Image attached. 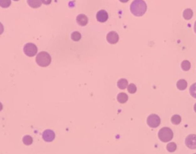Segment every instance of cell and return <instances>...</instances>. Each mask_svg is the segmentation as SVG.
<instances>
[{
    "mask_svg": "<svg viewBox=\"0 0 196 154\" xmlns=\"http://www.w3.org/2000/svg\"><path fill=\"white\" fill-rule=\"evenodd\" d=\"M147 9L146 3L143 0H134L130 5V11L135 16H143Z\"/></svg>",
    "mask_w": 196,
    "mask_h": 154,
    "instance_id": "obj_1",
    "label": "cell"
},
{
    "mask_svg": "<svg viewBox=\"0 0 196 154\" xmlns=\"http://www.w3.org/2000/svg\"><path fill=\"white\" fill-rule=\"evenodd\" d=\"M36 62L41 67H48L51 62V57L46 51H41L36 57Z\"/></svg>",
    "mask_w": 196,
    "mask_h": 154,
    "instance_id": "obj_2",
    "label": "cell"
},
{
    "mask_svg": "<svg viewBox=\"0 0 196 154\" xmlns=\"http://www.w3.org/2000/svg\"><path fill=\"white\" fill-rule=\"evenodd\" d=\"M159 139L163 143H168L173 138V132L169 127H162L158 133Z\"/></svg>",
    "mask_w": 196,
    "mask_h": 154,
    "instance_id": "obj_3",
    "label": "cell"
},
{
    "mask_svg": "<svg viewBox=\"0 0 196 154\" xmlns=\"http://www.w3.org/2000/svg\"><path fill=\"white\" fill-rule=\"evenodd\" d=\"M24 53L28 57H34L38 52V48L33 43H27L23 48Z\"/></svg>",
    "mask_w": 196,
    "mask_h": 154,
    "instance_id": "obj_4",
    "label": "cell"
},
{
    "mask_svg": "<svg viewBox=\"0 0 196 154\" xmlns=\"http://www.w3.org/2000/svg\"><path fill=\"white\" fill-rule=\"evenodd\" d=\"M147 124H148L149 127L152 128H156L160 125L161 123V119L157 114H150V116L147 118Z\"/></svg>",
    "mask_w": 196,
    "mask_h": 154,
    "instance_id": "obj_5",
    "label": "cell"
},
{
    "mask_svg": "<svg viewBox=\"0 0 196 154\" xmlns=\"http://www.w3.org/2000/svg\"><path fill=\"white\" fill-rule=\"evenodd\" d=\"M185 145L188 148L191 150H195L196 149V135L190 134L186 137L185 141Z\"/></svg>",
    "mask_w": 196,
    "mask_h": 154,
    "instance_id": "obj_6",
    "label": "cell"
},
{
    "mask_svg": "<svg viewBox=\"0 0 196 154\" xmlns=\"http://www.w3.org/2000/svg\"><path fill=\"white\" fill-rule=\"evenodd\" d=\"M42 138L45 142H52L55 138V134L51 130H46L43 132Z\"/></svg>",
    "mask_w": 196,
    "mask_h": 154,
    "instance_id": "obj_7",
    "label": "cell"
},
{
    "mask_svg": "<svg viewBox=\"0 0 196 154\" xmlns=\"http://www.w3.org/2000/svg\"><path fill=\"white\" fill-rule=\"evenodd\" d=\"M107 41H108L110 44L114 45L118 42L119 41V35L116 32H110L107 35Z\"/></svg>",
    "mask_w": 196,
    "mask_h": 154,
    "instance_id": "obj_8",
    "label": "cell"
},
{
    "mask_svg": "<svg viewBox=\"0 0 196 154\" xmlns=\"http://www.w3.org/2000/svg\"><path fill=\"white\" fill-rule=\"evenodd\" d=\"M96 17L99 22H105L108 19V13L105 10H100L97 13Z\"/></svg>",
    "mask_w": 196,
    "mask_h": 154,
    "instance_id": "obj_9",
    "label": "cell"
},
{
    "mask_svg": "<svg viewBox=\"0 0 196 154\" xmlns=\"http://www.w3.org/2000/svg\"><path fill=\"white\" fill-rule=\"evenodd\" d=\"M76 20H77V24L81 26H85L88 23V18L84 14H80L77 15Z\"/></svg>",
    "mask_w": 196,
    "mask_h": 154,
    "instance_id": "obj_10",
    "label": "cell"
},
{
    "mask_svg": "<svg viewBox=\"0 0 196 154\" xmlns=\"http://www.w3.org/2000/svg\"><path fill=\"white\" fill-rule=\"evenodd\" d=\"M27 3L31 8H37L41 6V0H27Z\"/></svg>",
    "mask_w": 196,
    "mask_h": 154,
    "instance_id": "obj_11",
    "label": "cell"
},
{
    "mask_svg": "<svg viewBox=\"0 0 196 154\" xmlns=\"http://www.w3.org/2000/svg\"><path fill=\"white\" fill-rule=\"evenodd\" d=\"M187 85H188V83H187L186 81L184 80V79H181V80L178 81V82L176 84L177 88L180 91H184V90L186 89Z\"/></svg>",
    "mask_w": 196,
    "mask_h": 154,
    "instance_id": "obj_12",
    "label": "cell"
},
{
    "mask_svg": "<svg viewBox=\"0 0 196 154\" xmlns=\"http://www.w3.org/2000/svg\"><path fill=\"white\" fill-rule=\"evenodd\" d=\"M117 87L119 89L124 90L128 87V81L125 78H121L117 81Z\"/></svg>",
    "mask_w": 196,
    "mask_h": 154,
    "instance_id": "obj_13",
    "label": "cell"
},
{
    "mask_svg": "<svg viewBox=\"0 0 196 154\" xmlns=\"http://www.w3.org/2000/svg\"><path fill=\"white\" fill-rule=\"evenodd\" d=\"M193 16V11L191 8H186L183 12V17L185 20H190Z\"/></svg>",
    "mask_w": 196,
    "mask_h": 154,
    "instance_id": "obj_14",
    "label": "cell"
},
{
    "mask_svg": "<svg viewBox=\"0 0 196 154\" xmlns=\"http://www.w3.org/2000/svg\"><path fill=\"white\" fill-rule=\"evenodd\" d=\"M117 101L120 104H125L128 101V96L126 93H119L117 95Z\"/></svg>",
    "mask_w": 196,
    "mask_h": 154,
    "instance_id": "obj_15",
    "label": "cell"
},
{
    "mask_svg": "<svg viewBox=\"0 0 196 154\" xmlns=\"http://www.w3.org/2000/svg\"><path fill=\"white\" fill-rule=\"evenodd\" d=\"M171 121L173 124H175V125H178V124H179L182 121L181 116L178 115V114H175V115H173L172 117Z\"/></svg>",
    "mask_w": 196,
    "mask_h": 154,
    "instance_id": "obj_16",
    "label": "cell"
},
{
    "mask_svg": "<svg viewBox=\"0 0 196 154\" xmlns=\"http://www.w3.org/2000/svg\"><path fill=\"white\" fill-rule=\"evenodd\" d=\"M181 67L183 71H185V72H188V71H189L191 67V63L188 60L183 61L181 64Z\"/></svg>",
    "mask_w": 196,
    "mask_h": 154,
    "instance_id": "obj_17",
    "label": "cell"
},
{
    "mask_svg": "<svg viewBox=\"0 0 196 154\" xmlns=\"http://www.w3.org/2000/svg\"><path fill=\"white\" fill-rule=\"evenodd\" d=\"M22 142H23L24 144L26 145V146H29V145H31L32 143L33 139L31 136H29V135H26V136H24L23 139H22Z\"/></svg>",
    "mask_w": 196,
    "mask_h": 154,
    "instance_id": "obj_18",
    "label": "cell"
},
{
    "mask_svg": "<svg viewBox=\"0 0 196 154\" xmlns=\"http://www.w3.org/2000/svg\"><path fill=\"white\" fill-rule=\"evenodd\" d=\"M166 149H167V150L169 152V153H173V152L176 151L177 149L176 143H173V142L168 143L167 146H166Z\"/></svg>",
    "mask_w": 196,
    "mask_h": 154,
    "instance_id": "obj_19",
    "label": "cell"
},
{
    "mask_svg": "<svg viewBox=\"0 0 196 154\" xmlns=\"http://www.w3.org/2000/svg\"><path fill=\"white\" fill-rule=\"evenodd\" d=\"M71 37H72V39L73 41H78L81 40V35L78 32H74L72 33V35H71Z\"/></svg>",
    "mask_w": 196,
    "mask_h": 154,
    "instance_id": "obj_20",
    "label": "cell"
},
{
    "mask_svg": "<svg viewBox=\"0 0 196 154\" xmlns=\"http://www.w3.org/2000/svg\"><path fill=\"white\" fill-rule=\"evenodd\" d=\"M11 5V0H0V6L2 8H8Z\"/></svg>",
    "mask_w": 196,
    "mask_h": 154,
    "instance_id": "obj_21",
    "label": "cell"
},
{
    "mask_svg": "<svg viewBox=\"0 0 196 154\" xmlns=\"http://www.w3.org/2000/svg\"><path fill=\"white\" fill-rule=\"evenodd\" d=\"M189 93L192 98H196V83H194V84L190 87Z\"/></svg>",
    "mask_w": 196,
    "mask_h": 154,
    "instance_id": "obj_22",
    "label": "cell"
},
{
    "mask_svg": "<svg viewBox=\"0 0 196 154\" xmlns=\"http://www.w3.org/2000/svg\"><path fill=\"white\" fill-rule=\"evenodd\" d=\"M127 90H128V92L130 93V94H135V93L136 92L137 88H136V86L134 84H130L128 85Z\"/></svg>",
    "mask_w": 196,
    "mask_h": 154,
    "instance_id": "obj_23",
    "label": "cell"
},
{
    "mask_svg": "<svg viewBox=\"0 0 196 154\" xmlns=\"http://www.w3.org/2000/svg\"><path fill=\"white\" fill-rule=\"evenodd\" d=\"M41 3L45 5H49L51 4V0H41Z\"/></svg>",
    "mask_w": 196,
    "mask_h": 154,
    "instance_id": "obj_24",
    "label": "cell"
},
{
    "mask_svg": "<svg viewBox=\"0 0 196 154\" xmlns=\"http://www.w3.org/2000/svg\"><path fill=\"white\" fill-rule=\"evenodd\" d=\"M4 32V26H3V24L0 22V35H2Z\"/></svg>",
    "mask_w": 196,
    "mask_h": 154,
    "instance_id": "obj_25",
    "label": "cell"
},
{
    "mask_svg": "<svg viewBox=\"0 0 196 154\" xmlns=\"http://www.w3.org/2000/svg\"><path fill=\"white\" fill-rule=\"evenodd\" d=\"M119 1L121 2V3H127L128 1H129V0H119Z\"/></svg>",
    "mask_w": 196,
    "mask_h": 154,
    "instance_id": "obj_26",
    "label": "cell"
},
{
    "mask_svg": "<svg viewBox=\"0 0 196 154\" xmlns=\"http://www.w3.org/2000/svg\"><path fill=\"white\" fill-rule=\"evenodd\" d=\"M3 104H2V103H1V102H0V111H1V110H3Z\"/></svg>",
    "mask_w": 196,
    "mask_h": 154,
    "instance_id": "obj_27",
    "label": "cell"
},
{
    "mask_svg": "<svg viewBox=\"0 0 196 154\" xmlns=\"http://www.w3.org/2000/svg\"><path fill=\"white\" fill-rule=\"evenodd\" d=\"M194 31H195V32L196 33V21L195 22V25H194Z\"/></svg>",
    "mask_w": 196,
    "mask_h": 154,
    "instance_id": "obj_28",
    "label": "cell"
},
{
    "mask_svg": "<svg viewBox=\"0 0 196 154\" xmlns=\"http://www.w3.org/2000/svg\"><path fill=\"white\" fill-rule=\"evenodd\" d=\"M194 110L196 112V103L195 104V105H194Z\"/></svg>",
    "mask_w": 196,
    "mask_h": 154,
    "instance_id": "obj_29",
    "label": "cell"
},
{
    "mask_svg": "<svg viewBox=\"0 0 196 154\" xmlns=\"http://www.w3.org/2000/svg\"><path fill=\"white\" fill-rule=\"evenodd\" d=\"M14 1H19V0H14Z\"/></svg>",
    "mask_w": 196,
    "mask_h": 154,
    "instance_id": "obj_30",
    "label": "cell"
},
{
    "mask_svg": "<svg viewBox=\"0 0 196 154\" xmlns=\"http://www.w3.org/2000/svg\"><path fill=\"white\" fill-rule=\"evenodd\" d=\"M194 154H196V153H194Z\"/></svg>",
    "mask_w": 196,
    "mask_h": 154,
    "instance_id": "obj_31",
    "label": "cell"
}]
</instances>
